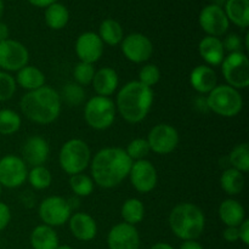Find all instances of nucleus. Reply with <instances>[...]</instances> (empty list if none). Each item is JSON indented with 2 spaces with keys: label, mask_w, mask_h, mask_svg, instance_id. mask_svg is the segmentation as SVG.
<instances>
[{
  "label": "nucleus",
  "mask_w": 249,
  "mask_h": 249,
  "mask_svg": "<svg viewBox=\"0 0 249 249\" xmlns=\"http://www.w3.org/2000/svg\"><path fill=\"white\" fill-rule=\"evenodd\" d=\"M29 4H32L33 6L36 7H48L50 6L51 4H53V2H56L57 0H28Z\"/></svg>",
  "instance_id": "49530a36"
},
{
  "label": "nucleus",
  "mask_w": 249,
  "mask_h": 249,
  "mask_svg": "<svg viewBox=\"0 0 249 249\" xmlns=\"http://www.w3.org/2000/svg\"><path fill=\"white\" fill-rule=\"evenodd\" d=\"M108 249H140V235L135 226L119 223L107 235Z\"/></svg>",
  "instance_id": "f3484780"
},
{
  "label": "nucleus",
  "mask_w": 249,
  "mask_h": 249,
  "mask_svg": "<svg viewBox=\"0 0 249 249\" xmlns=\"http://www.w3.org/2000/svg\"><path fill=\"white\" fill-rule=\"evenodd\" d=\"M17 84L15 77L10 73L0 71V102L11 100L16 94Z\"/></svg>",
  "instance_id": "4c0bfd02"
},
{
  "label": "nucleus",
  "mask_w": 249,
  "mask_h": 249,
  "mask_svg": "<svg viewBox=\"0 0 249 249\" xmlns=\"http://www.w3.org/2000/svg\"><path fill=\"white\" fill-rule=\"evenodd\" d=\"M68 226L73 237L82 242H90L97 235L96 220L90 214L78 212L71 215Z\"/></svg>",
  "instance_id": "6ab92c4d"
},
{
  "label": "nucleus",
  "mask_w": 249,
  "mask_h": 249,
  "mask_svg": "<svg viewBox=\"0 0 249 249\" xmlns=\"http://www.w3.org/2000/svg\"><path fill=\"white\" fill-rule=\"evenodd\" d=\"M223 45L224 50H225V53L228 51V53H240V51H243V49H245L242 38L236 33L228 34L226 38L223 40Z\"/></svg>",
  "instance_id": "ea45409f"
},
{
  "label": "nucleus",
  "mask_w": 249,
  "mask_h": 249,
  "mask_svg": "<svg viewBox=\"0 0 249 249\" xmlns=\"http://www.w3.org/2000/svg\"><path fill=\"white\" fill-rule=\"evenodd\" d=\"M151 249H175V248L167 242H158L156 243V245H153L152 247H151Z\"/></svg>",
  "instance_id": "de8ad7c7"
},
{
  "label": "nucleus",
  "mask_w": 249,
  "mask_h": 249,
  "mask_svg": "<svg viewBox=\"0 0 249 249\" xmlns=\"http://www.w3.org/2000/svg\"><path fill=\"white\" fill-rule=\"evenodd\" d=\"M56 249H74V248H72L71 246H68V245H58V247Z\"/></svg>",
  "instance_id": "8fccbe9b"
},
{
  "label": "nucleus",
  "mask_w": 249,
  "mask_h": 249,
  "mask_svg": "<svg viewBox=\"0 0 249 249\" xmlns=\"http://www.w3.org/2000/svg\"><path fill=\"white\" fill-rule=\"evenodd\" d=\"M128 178L130 179L134 189L140 194H148L153 191L158 182L157 169L148 160L133 162Z\"/></svg>",
  "instance_id": "4468645a"
},
{
  "label": "nucleus",
  "mask_w": 249,
  "mask_h": 249,
  "mask_svg": "<svg viewBox=\"0 0 249 249\" xmlns=\"http://www.w3.org/2000/svg\"><path fill=\"white\" fill-rule=\"evenodd\" d=\"M1 192H2V187H1V185H0V196H1Z\"/></svg>",
  "instance_id": "3c124183"
},
{
  "label": "nucleus",
  "mask_w": 249,
  "mask_h": 249,
  "mask_svg": "<svg viewBox=\"0 0 249 249\" xmlns=\"http://www.w3.org/2000/svg\"><path fill=\"white\" fill-rule=\"evenodd\" d=\"M91 85L97 96H112L119 87L118 73L108 66L101 67L95 72Z\"/></svg>",
  "instance_id": "412c9836"
},
{
  "label": "nucleus",
  "mask_w": 249,
  "mask_h": 249,
  "mask_svg": "<svg viewBox=\"0 0 249 249\" xmlns=\"http://www.w3.org/2000/svg\"><path fill=\"white\" fill-rule=\"evenodd\" d=\"M190 84L198 94L208 95L218 85V75L211 66H196L190 73Z\"/></svg>",
  "instance_id": "aec40b11"
},
{
  "label": "nucleus",
  "mask_w": 249,
  "mask_h": 249,
  "mask_svg": "<svg viewBox=\"0 0 249 249\" xmlns=\"http://www.w3.org/2000/svg\"><path fill=\"white\" fill-rule=\"evenodd\" d=\"M91 162V150L82 139L66 141L58 152V164L61 169L71 175L84 173Z\"/></svg>",
  "instance_id": "423d86ee"
},
{
  "label": "nucleus",
  "mask_w": 249,
  "mask_h": 249,
  "mask_svg": "<svg viewBox=\"0 0 249 249\" xmlns=\"http://www.w3.org/2000/svg\"><path fill=\"white\" fill-rule=\"evenodd\" d=\"M28 62V49L21 41L9 38L0 43V70L7 73L18 72Z\"/></svg>",
  "instance_id": "9b49d317"
},
{
  "label": "nucleus",
  "mask_w": 249,
  "mask_h": 249,
  "mask_svg": "<svg viewBox=\"0 0 249 249\" xmlns=\"http://www.w3.org/2000/svg\"><path fill=\"white\" fill-rule=\"evenodd\" d=\"M11 221V209L4 202H0V232L9 226Z\"/></svg>",
  "instance_id": "a19ab883"
},
{
  "label": "nucleus",
  "mask_w": 249,
  "mask_h": 249,
  "mask_svg": "<svg viewBox=\"0 0 249 249\" xmlns=\"http://www.w3.org/2000/svg\"><path fill=\"white\" fill-rule=\"evenodd\" d=\"M38 214L44 225L58 228L68 223L72 215V208L63 197L49 196L39 204Z\"/></svg>",
  "instance_id": "1a4fd4ad"
},
{
  "label": "nucleus",
  "mask_w": 249,
  "mask_h": 249,
  "mask_svg": "<svg viewBox=\"0 0 249 249\" xmlns=\"http://www.w3.org/2000/svg\"><path fill=\"white\" fill-rule=\"evenodd\" d=\"M198 53L208 66H219L225 57L223 40L216 36H206L198 44Z\"/></svg>",
  "instance_id": "4be33fe9"
},
{
  "label": "nucleus",
  "mask_w": 249,
  "mask_h": 249,
  "mask_svg": "<svg viewBox=\"0 0 249 249\" xmlns=\"http://www.w3.org/2000/svg\"><path fill=\"white\" fill-rule=\"evenodd\" d=\"M245 177L243 173L233 169V168H228L223 172L220 177V186L223 191L229 196H237L245 189Z\"/></svg>",
  "instance_id": "cd10ccee"
},
{
  "label": "nucleus",
  "mask_w": 249,
  "mask_h": 249,
  "mask_svg": "<svg viewBox=\"0 0 249 249\" xmlns=\"http://www.w3.org/2000/svg\"><path fill=\"white\" fill-rule=\"evenodd\" d=\"M21 155V158L27 165L31 167L44 165L48 162L50 156V145L43 136H29L22 145Z\"/></svg>",
  "instance_id": "a211bd4d"
},
{
  "label": "nucleus",
  "mask_w": 249,
  "mask_h": 249,
  "mask_svg": "<svg viewBox=\"0 0 249 249\" xmlns=\"http://www.w3.org/2000/svg\"><path fill=\"white\" fill-rule=\"evenodd\" d=\"M198 22L207 36L220 38L228 32L230 22L220 5L211 4L202 9Z\"/></svg>",
  "instance_id": "2eb2a0df"
},
{
  "label": "nucleus",
  "mask_w": 249,
  "mask_h": 249,
  "mask_svg": "<svg viewBox=\"0 0 249 249\" xmlns=\"http://www.w3.org/2000/svg\"><path fill=\"white\" fill-rule=\"evenodd\" d=\"M146 140L152 152L157 155H169L179 145L180 136L173 125L160 123L151 129Z\"/></svg>",
  "instance_id": "f8f14e48"
},
{
  "label": "nucleus",
  "mask_w": 249,
  "mask_h": 249,
  "mask_svg": "<svg viewBox=\"0 0 249 249\" xmlns=\"http://www.w3.org/2000/svg\"><path fill=\"white\" fill-rule=\"evenodd\" d=\"M16 84L27 91H33L45 85V74L36 66L27 65L17 72Z\"/></svg>",
  "instance_id": "393cba45"
},
{
  "label": "nucleus",
  "mask_w": 249,
  "mask_h": 249,
  "mask_svg": "<svg viewBox=\"0 0 249 249\" xmlns=\"http://www.w3.org/2000/svg\"><path fill=\"white\" fill-rule=\"evenodd\" d=\"M224 12L229 22L240 28L249 26V0H225Z\"/></svg>",
  "instance_id": "a878e982"
},
{
  "label": "nucleus",
  "mask_w": 249,
  "mask_h": 249,
  "mask_svg": "<svg viewBox=\"0 0 249 249\" xmlns=\"http://www.w3.org/2000/svg\"><path fill=\"white\" fill-rule=\"evenodd\" d=\"M219 218L225 226H238L246 218L245 207L237 199H224L219 206Z\"/></svg>",
  "instance_id": "5701e85b"
},
{
  "label": "nucleus",
  "mask_w": 249,
  "mask_h": 249,
  "mask_svg": "<svg viewBox=\"0 0 249 249\" xmlns=\"http://www.w3.org/2000/svg\"><path fill=\"white\" fill-rule=\"evenodd\" d=\"M116 104L111 97L92 96L84 106V119L90 128L95 130H106L116 121Z\"/></svg>",
  "instance_id": "0eeeda50"
},
{
  "label": "nucleus",
  "mask_w": 249,
  "mask_h": 249,
  "mask_svg": "<svg viewBox=\"0 0 249 249\" xmlns=\"http://www.w3.org/2000/svg\"><path fill=\"white\" fill-rule=\"evenodd\" d=\"M238 235H240V241L245 246L249 245V220L245 219L242 223L238 225Z\"/></svg>",
  "instance_id": "37998d69"
},
{
  "label": "nucleus",
  "mask_w": 249,
  "mask_h": 249,
  "mask_svg": "<svg viewBox=\"0 0 249 249\" xmlns=\"http://www.w3.org/2000/svg\"><path fill=\"white\" fill-rule=\"evenodd\" d=\"M169 228L182 241L197 240L206 228V216L198 206L190 202L179 203L172 209L168 218Z\"/></svg>",
  "instance_id": "20e7f679"
},
{
  "label": "nucleus",
  "mask_w": 249,
  "mask_h": 249,
  "mask_svg": "<svg viewBox=\"0 0 249 249\" xmlns=\"http://www.w3.org/2000/svg\"><path fill=\"white\" fill-rule=\"evenodd\" d=\"M44 17H45V23L48 24L49 28L53 31H60L67 26L70 21V12L65 5L56 1L46 7Z\"/></svg>",
  "instance_id": "c85d7f7f"
},
{
  "label": "nucleus",
  "mask_w": 249,
  "mask_h": 249,
  "mask_svg": "<svg viewBox=\"0 0 249 249\" xmlns=\"http://www.w3.org/2000/svg\"><path fill=\"white\" fill-rule=\"evenodd\" d=\"M229 160L231 163V168L238 170L241 173L249 172V146L247 142H242L236 145L231 150Z\"/></svg>",
  "instance_id": "473e14b6"
},
{
  "label": "nucleus",
  "mask_w": 249,
  "mask_h": 249,
  "mask_svg": "<svg viewBox=\"0 0 249 249\" xmlns=\"http://www.w3.org/2000/svg\"><path fill=\"white\" fill-rule=\"evenodd\" d=\"M21 125V116L16 111L10 108L0 109V135H14L19 130Z\"/></svg>",
  "instance_id": "7c9ffc66"
},
{
  "label": "nucleus",
  "mask_w": 249,
  "mask_h": 249,
  "mask_svg": "<svg viewBox=\"0 0 249 249\" xmlns=\"http://www.w3.org/2000/svg\"><path fill=\"white\" fill-rule=\"evenodd\" d=\"M19 107L27 119L46 125L58 118L62 108V100L53 88L44 85L33 91H27L19 101Z\"/></svg>",
  "instance_id": "f03ea898"
},
{
  "label": "nucleus",
  "mask_w": 249,
  "mask_h": 249,
  "mask_svg": "<svg viewBox=\"0 0 249 249\" xmlns=\"http://www.w3.org/2000/svg\"><path fill=\"white\" fill-rule=\"evenodd\" d=\"M121 215L123 223L136 226L145 218V206L139 198H128L121 208Z\"/></svg>",
  "instance_id": "c756f323"
},
{
  "label": "nucleus",
  "mask_w": 249,
  "mask_h": 249,
  "mask_svg": "<svg viewBox=\"0 0 249 249\" xmlns=\"http://www.w3.org/2000/svg\"><path fill=\"white\" fill-rule=\"evenodd\" d=\"M70 187L75 197H88L94 191L95 184L91 177L80 173V174L71 175Z\"/></svg>",
  "instance_id": "72a5a7b5"
},
{
  "label": "nucleus",
  "mask_w": 249,
  "mask_h": 249,
  "mask_svg": "<svg viewBox=\"0 0 249 249\" xmlns=\"http://www.w3.org/2000/svg\"><path fill=\"white\" fill-rule=\"evenodd\" d=\"M27 181L34 190L41 191V190L50 187L51 182H53V174L45 165L32 167V169L28 170Z\"/></svg>",
  "instance_id": "2f4dec72"
},
{
  "label": "nucleus",
  "mask_w": 249,
  "mask_h": 249,
  "mask_svg": "<svg viewBox=\"0 0 249 249\" xmlns=\"http://www.w3.org/2000/svg\"><path fill=\"white\" fill-rule=\"evenodd\" d=\"M99 36L102 43L109 46H117L124 38V31L122 24L113 18H106L99 27Z\"/></svg>",
  "instance_id": "bb28decb"
},
{
  "label": "nucleus",
  "mask_w": 249,
  "mask_h": 249,
  "mask_svg": "<svg viewBox=\"0 0 249 249\" xmlns=\"http://www.w3.org/2000/svg\"><path fill=\"white\" fill-rule=\"evenodd\" d=\"M223 237L226 242L235 243L240 240L238 235V226H226L225 230L223 231Z\"/></svg>",
  "instance_id": "79ce46f5"
},
{
  "label": "nucleus",
  "mask_w": 249,
  "mask_h": 249,
  "mask_svg": "<svg viewBox=\"0 0 249 249\" xmlns=\"http://www.w3.org/2000/svg\"><path fill=\"white\" fill-rule=\"evenodd\" d=\"M123 55L133 63H143L152 57L153 44L142 33H131L124 36L121 43Z\"/></svg>",
  "instance_id": "ddd939ff"
},
{
  "label": "nucleus",
  "mask_w": 249,
  "mask_h": 249,
  "mask_svg": "<svg viewBox=\"0 0 249 249\" xmlns=\"http://www.w3.org/2000/svg\"><path fill=\"white\" fill-rule=\"evenodd\" d=\"M28 167L21 157L6 155L0 158V185L6 189H17L27 181Z\"/></svg>",
  "instance_id": "9d476101"
},
{
  "label": "nucleus",
  "mask_w": 249,
  "mask_h": 249,
  "mask_svg": "<svg viewBox=\"0 0 249 249\" xmlns=\"http://www.w3.org/2000/svg\"><path fill=\"white\" fill-rule=\"evenodd\" d=\"M2 14H4V1L0 0V19H1Z\"/></svg>",
  "instance_id": "09e8293b"
},
{
  "label": "nucleus",
  "mask_w": 249,
  "mask_h": 249,
  "mask_svg": "<svg viewBox=\"0 0 249 249\" xmlns=\"http://www.w3.org/2000/svg\"><path fill=\"white\" fill-rule=\"evenodd\" d=\"M60 96L61 100L65 101L68 106H79L85 100V90L82 85L77 83H67L63 87Z\"/></svg>",
  "instance_id": "f704fd0d"
},
{
  "label": "nucleus",
  "mask_w": 249,
  "mask_h": 249,
  "mask_svg": "<svg viewBox=\"0 0 249 249\" xmlns=\"http://www.w3.org/2000/svg\"><path fill=\"white\" fill-rule=\"evenodd\" d=\"M114 104L124 121L130 124L140 123L147 117L152 107V88L146 87L139 80H131L121 88Z\"/></svg>",
  "instance_id": "7ed1b4c3"
},
{
  "label": "nucleus",
  "mask_w": 249,
  "mask_h": 249,
  "mask_svg": "<svg viewBox=\"0 0 249 249\" xmlns=\"http://www.w3.org/2000/svg\"><path fill=\"white\" fill-rule=\"evenodd\" d=\"M160 80V70L157 65L147 63L139 71V82L148 88H152Z\"/></svg>",
  "instance_id": "58836bf2"
},
{
  "label": "nucleus",
  "mask_w": 249,
  "mask_h": 249,
  "mask_svg": "<svg viewBox=\"0 0 249 249\" xmlns=\"http://www.w3.org/2000/svg\"><path fill=\"white\" fill-rule=\"evenodd\" d=\"M95 72H96V70H95L94 65L79 61L75 65L74 70H73L74 83L82 85V87H87V85L91 84Z\"/></svg>",
  "instance_id": "e433bc0d"
},
{
  "label": "nucleus",
  "mask_w": 249,
  "mask_h": 249,
  "mask_svg": "<svg viewBox=\"0 0 249 249\" xmlns=\"http://www.w3.org/2000/svg\"><path fill=\"white\" fill-rule=\"evenodd\" d=\"M74 50L79 61L94 65L104 55V43L97 33L84 32L75 40Z\"/></svg>",
  "instance_id": "dca6fc26"
},
{
  "label": "nucleus",
  "mask_w": 249,
  "mask_h": 249,
  "mask_svg": "<svg viewBox=\"0 0 249 249\" xmlns=\"http://www.w3.org/2000/svg\"><path fill=\"white\" fill-rule=\"evenodd\" d=\"M206 101L208 109L225 118L238 116L243 109V97L240 90L228 84L216 85L207 95Z\"/></svg>",
  "instance_id": "39448f33"
},
{
  "label": "nucleus",
  "mask_w": 249,
  "mask_h": 249,
  "mask_svg": "<svg viewBox=\"0 0 249 249\" xmlns=\"http://www.w3.org/2000/svg\"><path fill=\"white\" fill-rule=\"evenodd\" d=\"M221 72L228 85L241 90L249 85V58L243 51L231 53L221 62Z\"/></svg>",
  "instance_id": "6e6552de"
},
{
  "label": "nucleus",
  "mask_w": 249,
  "mask_h": 249,
  "mask_svg": "<svg viewBox=\"0 0 249 249\" xmlns=\"http://www.w3.org/2000/svg\"><path fill=\"white\" fill-rule=\"evenodd\" d=\"M10 36V29L9 27H7L6 23H4V22L0 21V43L1 41H5L7 40Z\"/></svg>",
  "instance_id": "a18cd8bd"
},
{
  "label": "nucleus",
  "mask_w": 249,
  "mask_h": 249,
  "mask_svg": "<svg viewBox=\"0 0 249 249\" xmlns=\"http://www.w3.org/2000/svg\"><path fill=\"white\" fill-rule=\"evenodd\" d=\"M29 242L33 249H56L60 245L58 235L55 229L44 224L33 229Z\"/></svg>",
  "instance_id": "b1692460"
},
{
  "label": "nucleus",
  "mask_w": 249,
  "mask_h": 249,
  "mask_svg": "<svg viewBox=\"0 0 249 249\" xmlns=\"http://www.w3.org/2000/svg\"><path fill=\"white\" fill-rule=\"evenodd\" d=\"M133 160L121 147H105L91 157L90 172L95 185L102 189H113L129 177Z\"/></svg>",
  "instance_id": "f257e3e1"
},
{
  "label": "nucleus",
  "mask_w": 249,
  "mask_h": 249,
  "mask_svg": "<svg viewBox=\"0 0 249 249\" xmlns=\"http://www.w3.org/2000/svg\"><path fill=\"white\" fill-rule=\"evenodd\" d=\"M179 249H204L201 243L197 242V240L194 241H182Z\"/></svg>",
  "instance_id": "c03bdc74"
},
{
  "label": "nucleus",
  "mask_w": 249,
  "mask_h": 249,
  "mask_svg": "<svg viewBox=\"0 0 249 249\" xmlns=\"http://www.w3.org/2000/svg\"><path fill=\"white\" fill-rule=\"evenodd\" d=\"M125 152L129 156V158L133 162H135V160H146V157L150 155L151 150L146 139L138 138L134 139V140H131L128 143V146L125 148Z\"/></svg>",
  "instance_id": "c9c22d12"
}]
</instances>
